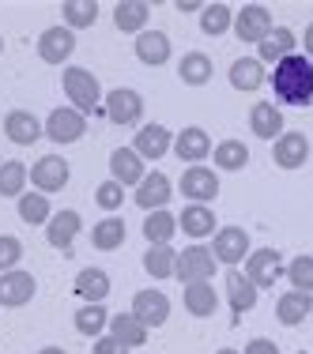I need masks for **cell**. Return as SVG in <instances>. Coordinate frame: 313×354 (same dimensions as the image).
I'll list each match as a JSON object with an SVG mask.
<instances>
[{"mask_svg":"<svg viewBox=\"0 0 313 354\" xmlns=\"http://www.w3.org/2000/svg\"><path fill=\"white\" fill-rule=\"evenodd\" d=\"M272 91L279 102H287V106H310L313 102V61L302 53L283 57L272 72Z\"/></svg>","mask_w":313,"mask_h":354,"instance_id":"obj_1","label":"cell"},{"mask_svg":"<svg viewBox=\"0 0 313 354\" xmlns=\"http://www.w3.org/2000/svg\"><path fill=\"white\" fill-rule=\"evenodd\" d=\"M215 268H219L215 252L204 249L200 241H193L189 249L177 252V268H174V275H177V279H181L185 286H189V283H211Z\"/></svg>","mask_w":313,"mask_h":354,"instance_id":"obj_2","label":"cell"},{"mask_svg":"<svg viewBox=\"0 0 313 354\" xmlns=\"http://www.w3.org/2000/svg\"><path fill=\"white\" fill-rule=\"evenodd\" d=\"M64 95H69L72 109L80 113H91L98 102H102V91H98V80L91 75L87 68H64V80H61Z\"/></svg>","mask_w":313,"mask_h":354,"instance_id":"obj_3","label":"cell"},{"mask_svg":"<svg viewBox=\"0 0 313 354\" xmlns=\"http://www.w3.org/2000/svg\"><path fill=\"white\" fill-rule=\"evenodd\" d=\"M242 275L257 286V290H268V286H276V279L283 275V257H279L276 249H253L249 257H245Z\"/></svg>","mask_w":313,"mask_h":354,"instance_id":"obj_4","label":"cell"},{"mask_svg":"<svg viewBox=\"0 0 313 354\" xmlns=\"http://www.w3.org/2000/svg\"><path fill=\"white\" fill-rule=\"evenodd\" d=\"M272 12H268L265 4H245L238 15H234V35L242 41H249V46H260L268 35H272Z\"/></svg>","mask_w":313,"mask_h":354,"instance_id":"obj_5","label":"cell"},{"mask_svg":"<svg viewBox=\"0 0 313 354\" xmlns=\"http://www.w3.org/2000/svg\"><path fill=\"white\" fill-rule=\"evenodd\" d=\"M46 136L53 140V143H75L87 132V117L80 113V109H72V106H57L53 113L46 117Z\"/></svg>","mask_w":313,"mask_h":354,"instance_id":"obj_6","label":"cell"},{"mask_svg":"<svg viewBox=\"0 0 313 354\" xmlns=\"http://www.w3.org/2000/svg\"><path fill=\"white\" fill-rule=\"evenodd\" d=\"M181 196L189 204H208V200L219 196V174L208 170V166H189L181 174Z\"/></svg>","mask_w":313,"mask_h":354,"instance_id":"obj_7","label":"cell"},{"mask_svg":"<svg viewBox=\"0 0 313 354\" xmlns=\"http://www.w3.org/2000/svg\"><path fill=\"white\" fill-rule=\"evenodd\" d=\"M211 252H215L219 264H242L245 257H249V234L242 230V226H223V230L211 234Z\"/></svg>","mask_w":313,"mask_h":354,"instance_id":"obj_8","label":"cell"},{"mask_svg":"<svg viewBox=\"0 0 313 354\" xmlns=\"http://www.w3.org/2000/svg\"><path fill=\"white\" fill-rule=\"evenodd\" d=\"M30 181H35L38 192H61L69 185V162L61 155H42L35 166H30Z\"/></svg>","mask_w":313,"mask_h":354,"instance_id":"obj_9","label":"cell"},{"mask_svg":"<svg viewBox=\"0 0 313 354\" xmlns=\"http://www.w3.org/2000/svg\"><path fill=\"white\" fill-rule=\"evenodd\" d=\"M38 283L30 272H19V268H12V272L0 275V306L15 309V306H27L30 298H35Z\"/></svg>","mask_w":313,"mask_h":354,"instance_id":"obj_10","label":"cell"},{"mask_svg":"<svg viewBox=\"0 0 313 354\" xmlns=\"http://www.w3.org/2000/svg\"><path fill=\"white\" fill-rule=\"evenodd\" d=\"M132 317L147 328L166 324V317H170V298H166L163 290H136V298H132Z\"/></svg>","mask_w":313,"mask_h":354,"instance_id":"obj_11","label":"cell"},{"mask_svg":"<svg viewBox=\"0 0 313 354\" xmlns=\"http://www.w3.org/2000/svg\"><path fill=\"white\" fill-rule=\"evenodd\" d=\"M140 113H143V98L136 95V91L117 87V91H109V95H106V117L114 124H136Z\"/></svg>","mask_w":313,"mask_h":354,"instance_id":"obj_12","label":"cell"},{"mask_svg":"<svg viewBox=\"0 0 313 354\" xmlns=\"http://www.w3.org/2000/svg\"><path fill=\"white\" fill-rule=\"evenodd\" d=\"M72 49H75V35L69 27H49V30H42V38H38V57L46 64H64L72 57Z\"/></svg>","mask_w":313,"mask_h":354,"instance_id":"obj_13","label":"cell"},{"mask_svg":"<svg viewBox=\"0 0 313 354\" xmlns=\"http://www.w3.org/2000/svg\"><path fill=\"white\" fill-rule=\"evenodd\" d=\"M272 158H276L279 170H298L310 158V140L302 136V132H283V136L272 143Z\"/></svg>","mask_w":313,"mask_h":354,"instance_id":"obj_14","label":"cell"},{"mask_svg":"<svg viewBox=\"0 0 313 354\" xmlns=\"http://www.w3.org/2000/svg\"><path fill=\"white\" fill-rule=\"evenodd\" d=\"M170 192H174V185L166 174H147L136 185V204L143 212H163V207L170 204Z\"/></svg>","mask_w":313,"mask_h":354,"instance_id":"obj_15","label":"cell"},{"mask_svg":"<svg viewBox=\"0 0 313 354\" xmlns=\"http://www.w3.org/2000/svg\"><path fill=\"white\" fill-rule=\"evenodd\" d=\"M132 143H136L132 151H136L140 158H151V162H155V158H163L166 151H174V132L163 129V124H143Z\"/></svg>","mask_w":313,"mask_h":354,"instance_id":"obj_16","label":"cell"},{"mask_svg":"<svg viewBox=\"0 0 313 354\" xmlns=\"http://www.w3.org/2000/svg\"><path fill=\"white\" fill-rule=\"evenodd\" d=\"M4 132L12 143H19V147H30V143H38V136L46 129H42V121L35 113H27V109H12V113L4 117Z\"/></svg>","mask_w":313,"mask_h":354,"instance_id":"obj_17","label":"cell"},{"mask_svg":"<svg viewBox=\"0 0 313 354\" xmlns=\"http://www.w3.org/2000/svg\"><path fill=\"white\" fill-rule=\"evenodd\" d=\"M109 174H114L117 185H140L143 177H147V170H143V158L132 147H117L114 155H109Z\"/></svg>","mask_w":313,"mask_h":354,"instance_id":"obj_18","label":"cell"},{"mask_svg":"<svg viewBox=\"0 0 313 354\" xmlns=\"http://www.w3.org/2000/svg\"><path fill=\"white\" fill-rule=\"evenodd\" d=\"M174 151H177V158H185L189 166H200V158H208V151H211V140H208V132L204 129H181L174 136Z\"/></svg>","mask_w":313,"mask_h":354,"instance_id":"obj_19","label":"cell"},{"mask_svg":"<svg viewBox=\"0 0 313 354\" xmlns=\"http://www.w3.org/2000/svg\"><path fill=\"white\" fill-rule=\"evenodd\" d=\"M80 230H83L80 212H57V215L46 223V241H49L53 249H69Z\"/></svg>","mask_w":313,"mask_h":354,"instance_id":"obj_20","label":"cell"},{"mask_svg":"<svg viewBox=\"0 0 313 354\" xmlns=\"http://www.w3.org/2000/svg\"><path fill=\"white\" fill-rule=\"evenodd\" d=\"M177 226H181V234H189L193 241H200V238H208V234L219 230L208 204H189L181 215H177Z\"/></svg>","mask_w":313,"mask_h":354,"instance_id":"obj_21","label":"cell"},{"mask_svg":"<svg viewBox=\"0 0 313 354\" xmlns=\"http://www.w3.org/2000/svg\"><path fill=\"white\" fill-rule=\"evenodd\" d=\"M249 129H253V136H260V140H279L283 136V113H279L272 102H257L249 109Z\"/></svg>","mask_w":313,"mask_h":354,"instance_id":"obj_22","label":"cell"},{"mask_svg":"<svg viewBox=\"0 0 313 354\" xmlns=\"http://www.w3.org/2000/svg\"><path fill=\"white\" fill-rule=\"evenodd\" d=\"M313 313V294H302V290H291V294H279V301H276V317H279V324H287V328H294V324H302Z\"/></svg>","mask_w":313,"mask_h":354,"instance_id":"obj_23","label":"cell"},{"mask_svg":"<svg viewBox=\"0 0 313 354\" xmlns=\"http://www.w3.org/2000/svg\"><path fill=\"white\" fill-rule=\"evenodd\" d=\"M136 57L143 64H166L170 61V38L163 35V30H143V35H136Z\"/></svg>","mask_w":313,"mask_h":354,"instance_id":"obj_24","label":"cell"},{"mask_svg":"<svg viewBox=\"0 0 313 354\" xmlns=\"http://www.w3.org/2000/svg\"><path fill=\"white\" fill-rule=\"evenodd\" d=\"M109 335L117 343H125V347H143L147 343V324H140L132 313H117L109 317Z\"/></svg>","mask_w":313,"mask_h":354,"instance_id":"obj_25","label":"cell"},{"mask_svg":"<svg viewBox=\"0 0 313 354\" xmlns=\"http://www.w3.org/2000/svg\"><path fill=\"white\" fill-rule=\"evenodd\" d=\"M226 301L234 313H249L257 306V286L245 279L242 272H226Z\"/></svg>","mask_w":313,"mask_h":354,"instance_id":"obj_26","label":"cell"},{"mask_svg":"<svg viewBox=\"0 0 313 354\" xmlns=\"http://www.w3.org/2000/svg\"><path fill=\"white\" fill-rule=\"evenodd\" d=\"M114 23L125 35H143V27H147V4L143 0H121L114 8Z\"/></svg>","mask_w":313,"mask_h":354,"instance_id":"obj_27","label":"cell"},{"mask_svg":"<svg viewBox=\"0 0 313 354\" xmlns=\"http://www.w3.org/2000/svg\"><path fill=\"white\" fill-rule=\"evenodd\" d=\"M181 298H185V309H189L193 317H211L215 306H219V294H215L211 283H189Z\"/></svg>","mask_w":313,"mask_h":354,"instance_id":"obj_28","label":"cell"},{"mask_svg":"<svg viewBox=\"0 0 313 354\" xmlns=\"http://www.w3.org/2000/svg\"><path fill=\"white\" fill-rule=\"evenodd\" d=\"M257 49H260V57H257L260 64H265V61H268V64H279L283 57L294 53V35H291L287 27H272V35L260 41Z\"/></svg>","mask_w":313,"mask_h":354,"instance_id":"obj_29","label":"cell"},{"mask_svg":"<svg viewBox=\"0 0 313 354\" xmlns=\"http://www.w3.org/2000/svg\"><path fill=\"white\" fill-rule=\"evenodd\" d=\"M231 83H234V91H257L265 83V64L257 57H238L231 64Z\"/></svg>","mask_w":313,"mask_h":354,"instance_id":"obj_30","label":"cell"},{"mask_svg":"<svg viewBox=\"0 0 313 354\" xmlns=\"http://www.w3.org/2000/svg\"><path fill=\"white\" fill-rule=\"evenodd\" d=\"M177 234V218L166 212H147V218H143V238L151 241V245H170V238Z\"/></svg>","mask_w":313,"mask_h":354,"instance_id":"obj_31","label":"cell"},{"mask_svg":"<svg viewBox=\"0 0 313 354\" xmlns=\"http://www.w3.org/2000/svg\"><path fill=\"white\" fill-rule=\"evenodd\" d=\"M75 294H80L83 301H102L109 294V275L102 268H83V272L75 275Z\"/></svg>","mask_w":313,"mask_h":354,"instance_id":"obj_32","label":"cell"},{"mask_svg":"<svg viewBox=\"0 0 313 354\" xmlns=\"http://www.w3.org/2000/svg\"><path fill=\"white\" fill-rule=\"evenodd\" d=\"M211 57L208 53H185L181 64H177V75H181V83H189V87H204L211 80Z\"/></svg>","mask_w":313,"mask_h":354,"instance_id":"obj_33","label":"cell"},{"mask_svg":"<svg viewBox=\"0 0 313 354\" xmlns=\"http://www.w3.org/2000/svg\"><path fill=\"white\" fill-rule=\"evenodd\" d=\"M91 241H95V249H102V252H114V249H121L125 245V223L117 215H109L102 218V223L91 230Z\"/></svg>","mask_w":313,"mask_h":354,"instance_id":"obj_34","label":"cell"},{"mask_svg":"<svg viewBox=\"0 0 313 354\" xmlns=\"http://www.w3.org/2000/svg\"><path fill=\"white\" fill-rule=\"evenodd\" d=\"M15 207H19V218H23L27 226H42V223H49V218H53L46 192H23Z\"/></svg>","mask_w":313,"mask_h":354,"instance_id":"obj_35","label":"cell"},{"mask_svg":"<svg viewBox=\"0 0 313 354\" xmlns=\"http://www.w3.org/2000/svg\"><path fill=\"white\" fill-rule=\"evenodd\" d=\"M234 27V12L226 4H204L200 8V30L211 38H219V35H226V30Z\"/></svg>","mask_w":313,"mask_h":354,"instance_id":"obj_36","label":"cell"},{"mask_svg":"<svg viewBox=\"0 0 313 354\" xmlns=\"http://www.w3.org/2000/svg\"><path fill=\"white\" fill-rule=\"evenodd\" d=\"M143 268H147V275H155V279H170L174 268H177V252L170 245H151L143 252Z\"/></svg>","mask_w":313,"mask_h":354,"instance_id":"obj_37","label":"cell"},{"mask_svg":"<svg viewBox=\"0 0 313 354\" xmlns=\"http://www.w3.org/2000/svg\"><path fill=\"white\" fill-rule=\"evenodd\" d=\"M211 155H215V166L219 170H242L245 162H249V147H245L242 140H223L211 147Z\"/></svg>","mask_w":313,"mask_h":354,"instance_id":"obj_38","label":"cell"},{"mask_svg":"<svg viewBox=\"0 0 313 354\" xmlns=\"http://www.w3.org/2000/svg\"><path fill=\"white\" fill-rule=\"evenodd\" d=\"M109 324V317H106V309H102V301H87V306L75 313V332L80 335H102V328Z\"/></svg>","mask_w":313,"mask_h":354,"instance_id":"obj_39","label":"cell"},{"mask_svg":"<svg viewBox=\"0 0 313 354\" xmlns=\"http://www.w3.org/2000/svg\"><path fill=\"white\" fill-rule=\"evenodd\" d=\"M30 170L23 162H0V196H23Z\"/></svg>","mask_w":313,"mask_h":354,"instance_id":"obj_40","label":"cell"},{"mask_svg":"<svg viewBox=\"0 0 313 354\" xmlns=\"http://www.w3.org/2000/svg\"><path fill=\"white\" fill-rule=\"evenodd\" d=\"M61 15H64V23H69V30H83V27H91V23L98 19V4L95 0H69V4L61 8Z\"/></svg>","mask_w":313,"mask_h":354,"instance_id":"obj_41","label":"cell"},{"mask_svg":"<svg viewBox=\"0 0 313 354\" xmlns=\"http://www.w3.org/2000/svg\"><path fill=\"white\" fill-rule=\"evenodd\" d=\"M287 279H291L294 290H302V294H313V257H294L291 264H287Z\"/></svg>","mask_w":313,"mask_h":354,"instance_id":"obj_42","label":"cell"},{"mask_svg":"<svg viewBox=\"0 0 313 354\" xmlns=\"http://www.w3.org/2000/svg\"><path fill=\"white\" fill-rule=\"evenodd\" d=\"M95 204L102 207V212H117V207L125 204V185H117L114 177H109V181H102L95 189Z\"/></svg>","mask_w":313,"mask_h":354,"instance_id":"obj_43","label":"cell"},{"mask_svg":"<svg viewBox=\"0 0 313 354\" xmlns=\"http://www.w3.org/2000/svg\"><path fill=\"white\" fill-rule=\"evenodd\" d=\"M23 260V241L12 238V234H0V272H12Z\"/></svg>","mask_w":313,"mask_h":354,"instance_id":"obj_44","label":"cell"},{"mask_svg":"<svg viewBox=\"0 0 313 354\" xmlns=\"http://www.w3.org/2000/svg\"><path fill=\"white\" fill-rule=\"evenodd\" d=\"M125 351H129V347H125V343H117L114 335H98L95 351H91V354H125Z\"/></svg>","mask_w":313,"mask_h":354,"instance_id":"obj_45","label":"cell"},{"mask_svg":"<svg viewBox=\"0 0 313 354\" xmlns=\"http://www.w3.org/2000/svg\"><path fill=\"white\" fill-rule=\"evenodd\" d=\"M242 354H279V347H276L272 339H249Z\"/></svg>","mask_w":313,"mask_h":354,"instance_id":"obj_46","label":"cell"},{"mask_svg":"<svg viewBox=\"0 0 313 354\" xmlns=\"http://www.w3.org/2000/svg\"><path fill=\"white\" fill-rule=\"evenodd\" d=\"M302 46H306V53H310V61H313V23L306 27V35H302Z\"/></svg>","mask_w":313,"mask_h":354,"instance_id":"obj_47","label":"cell"},{"mask_svg":"<svg viewBox=\"0 0 313 354\" xmlns=\"http://www.w3.org/2000/svg\"><path fill=\"white\" fill-rule=\"evenodd\" d=\"M38 354H69V351H61V347H42Z\"/></svg>","mask_w":313,"mask_h":354,"instance_id":"obj_48","label":"cell"},{"mask_svg":"<svg viewBox=\"0 0 313 354\" xmlns=\"http://www.w3.org/2000/svg\"><path fill=\"white\" fill-rule=\"evenodd\" d=\"M219 354H238V351H231V347H223V351H219Z\"/></svg>","mask_w":313,"mask_h":354,"instance_id":"obj_49","label":"cell"},{"mask_svg":"<svg viewBox=\"0 0 313 354\" xmlns=\"http://www.w3.org/2000/svg\"><path fill=\"white\" fill-rule=\"evenodd\" d=\"M0 49H4V41H0Z\"/></svg>","mask_w":313,"mask_h":354,"instance_id":"obj_50","label":"cell"},{"mask_svg":"<svg viewBox=\"0 0 313 354\" xmlns=\"http://www.w3.org/2000/svg\"><path fill=\"white\" fill-rule=\"evenodd\" d=\"M310 317H313V313H310Z\"/></svg>","mask_w":313,"mask_h":354,"instance_id":"obj_51","label":"cell"}]
</instances>
